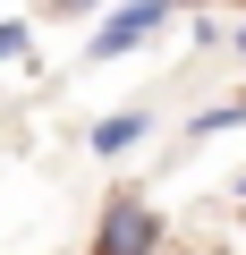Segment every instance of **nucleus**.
Returning <instances> with one entry per match:
<instances>
[{
    "mask_svg": "<svg viewBox=\"0 0 246 255\" xmlns=\"http://www.w3.org/2000/svg\"><path fill=\"white\" fill-rule=\"evenodd\" d=\"M162 247H170V221L145 187H110L85 230V255H162Z\"/></svg>",
    "mask_w": 246,
    "mask_h": 255,
    "instance_id": "nucleus-1",
    "label": "nucleus"
},
{
    "mask_svg": "<svg viewBox=\"0 0 246 255\" xmlns=\"http://www.w3.org/2000/svg\"><path fill=\"white\" fill-rule=\"evenodd\" d=\"M162 26H170V0H110V9L93 17V34H85V60H93V68H110V60L145 51Z\"/></svg>",
    "mask_w": 246,
    "mask_h": 255,
    "instance_id": "nucleus-2",
    "label": "nucleus"
},
{
    "mask_svg": "<svg viewBox=\"0 0 246 255\" xmlns=\"http://www.w3.org/2000/svg\"><path fill=\"white\" fill-rule=\"evenodd\" d=\"M153 128H162V119H153L145 102H119V111H102V119L85 128V153H93V162H128L136 145H153Z\"/></svg>",
    "mask_w": 246,
    "mask_h": 255,
    "instance_id": "nucleus-3",
    "label": "nucleus"
},
{
    "mask_svg": "<svg viewBox=\"0 0 246 255\" xmlns=\"http://www.w3.org/2000/svg\"><path fill=\"white\" fill-rule=\"evenodd\" d=\"M246 128V94H212L187 128H178V145H221V136H238Z\"/></svg>",
    "mask_w": 246,
    "mask_h": 255,
    "instance_id": "nucleus-4",
    "label": "nucleus"
},
{
    "mask_svg": "<svg viewBox=\"0 0 246 255\" xmlns=\"http://www.w3.org/2000/svg\"><path fill=\"white\" fill-rule=\"evenodd\" d=\"M34 60V17H0V68H26Z\"/></svg>",
    "mask_w": 246,
    "mask_h": 255,
    "instance_id": "nucleus-5",
    "label": "nucleus"
},
{
    "mask_svg": "<svg viewBox=\"0 0 246 255\" xmlns=\"http://www.w3.org/2000/svg\"><path fill=\"white\" fill-rule=\"evenodd\" d=\"M102 9H110V0H43V26H85Z\"/></svg>",
    "mask_w": 246,
    "mask_h": 255,
    "instance_id": "nucleus-6",
    "label": "nucleus"
},
{
    "mask_svg": "<svg viewBox=\"0 0 246 255\" xmlns=\"http://www.w3.org/2000/svg\"><path fill=\"white\" fill-rule=\"evenodd\" d=\"M178 9H238V17H246V0H170V17H178Z\"/></svg>",
    "mask_w": 246,
    "mask_h": 255,
    "instance_id": "nucleus-7",
    "label": "nucleus"
},
{
    "mask_svg": "<svg viewBox=\"0 0 246 255\" xmlns=\"http://www.w3.org/2000/svg\"><path fill=\"white\" fill-rule=\"evenodd\" d=\"M229 60H238V68H246V17H238V26H229Z\"/></svg>",
    "mask_w": 246,
    "mask_h": 255,
    "instance_id": "nucleus-8",
    "label": "nucleus"
},
{
    "mask_svg": "<svg viewBox=\"0 0 246 255\" xmlns=\"http://www.w3.org/2000/svg\"><path fill=\"white\" fill-rule=\"evenodd\" d=\"M238 204H246V179H238Z\"/></svg>",
    "mask_w": 246,
    "mask_h": 255,
    "instance_id": "nucleus-9",
    "label": "nucleus"
},
{
    "mask_svg": "<svg viewBox=\"0 0 246 255\" xmlns=\"http://www.w3.org/2000/svg\"><path fill=\"white\" fill-rule=\"evenodd\" d=\"M238 230H246V204H238Z\"/></svg>",
    "mask_w": 246,
    "mask_h": 255,
    "instance_id": "nucleus-10",
    "label": "nucleus"
}]
</instances>
